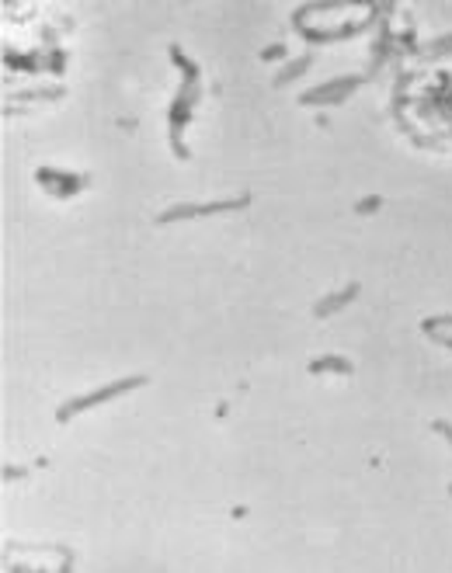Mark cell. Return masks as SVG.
Here are the masks:
<instances>
[{
    "mask_svg": "<svg viewBox=\"0 0 452 573\" xmlns=\"http://www.w3.org/2000/svg\"><path fill=\"white\" fill-rule=\"evenodd\" d=\"M358 84H362V77H341V80H330V84H323L321 91H310V94H303V101L306 104H317V101H345V97L355 91Z\"/></svg>",
    "mask_w": 452,
    "mask_h": 573,
    "instance_id": "cell-3",
    "label": "cell"
},
{
    "mask_svg": "<svg viewBox=\"0 0 452 573\" xmlns=\"http://www.w3.org/2000/svg\"><path fill=\"white\" fill-rule=\"evenodd\" d=\"M310 63H313V56H310V53H306V56H299V63H289L282 73H279V77H275V87H286V84H289V80H296L299 73H306V70H310Z\"/></svg>",
    "mask_w": 452,
    "mask_h": 573,
    "instance_id": "cell-7",
    "label": "cell"
},
{
    "mask_svg": "<svg viewBox=\"0 0 452 573\" xmlns=\"http://www.w3.org/2000/svg\"><path fill=\"white\" fill-rule=\"evenodd\" d=\"M446 49H452V38H442V42L431 45V53H446Z\"/></svg>",
    "mask_w": 452,
    "mask_h": 573,
    "instance_id": "cell-10",
    "label": "cell"
},
{
    "mask_svg": "<svg viewBox=\"0 0 452 573\" xmlns=\"http://www.w3.org/2000/svg\"><path fill=\"white\" fill-rule=\"evenodd\" d=\"M282 56H286V45H271V49L261 53V60H268V63H275V60H282Z\"/></svg>",
    "mask_w": 452,
    "mask_h": 573,
    "instance_id": "cell-8",
    "label": "cell"
},
{
    "mask_svg": "<svg viewBox=\"0 0 452 573\" xmlns=\"http://www.w3.org/2000/svg\"><path fill=\"white\" fill-rule=\"evenodd\" d=\"M247 205V198H230V202H205V205H174L161 216V223H174V219H195V216H212V212H230Z\"/></svg>",
    "mask_w": 452,
    "mask_h": 573,
    "instance_id": "cell-2",
    "label": "cell"
},
{
    "mask_svg": "<svg viewBox=\"0 0 452 573\" xmlns=\"http://www.w3.org/2000/svg\"><path fill=\"white\" fill-rule=\"evenodd\" d=\"M143 376H136V379H119L112 382V386H104V389H95L91 396H80V400H70L66 407H60V420H70V414H80V410H87V407H95V403H104V400H112V396H119V393H126V389H136V386H143Z\"/></svg>",
    "mask_w": 452,
    "mask_h": 573,
    "instance_id": "cell-1",
    "label": "cell"
},
{
    "mask_svg": "<svg viewBox=\"0 0 452 573\" xmlns=\"http://www.w3.org/2000/svg\"><path fill=\"white\" fill-rule=\"evenodd\" d=\"M310 372H341V376H348L352 372V361H345V358H313L310 361Z\"/></svg>",
    "mask_w": 452,
    "mask_h": 573,
    "instance_id": "cell-6",
    "label": "cell"
},
{
    "mask_svg": "<svg viewBox=\"0 0 452 573\" xmlns=\"http://www.w3.org/2000/svg\"><path fill=\"white\" fill-rule=\"evenodd\" d=\"M355 295H358V285H348V288H341L338 295H330V299H321V302H317V317L338 313V310H341V306H348Z\"/></svg>",
    "mask_w": 452,
    "mask_h": 573,
    "instance_id": "cell-5",
    "label": "cell"
},
{
    "mask_svg": "<svg viewBox=\"0 0 452 573\" xmlns=\"http://www.w3.org/2000/svg\"><path fill=\"white\" fill-rule=\"evenodd\" d=\"M35 178H38V185H49L56 198H66L70 191L80 188V181H77L73 174H56V170H49V167H42V170H38Z\"/></svg>",
    "mask_w": 452,
    "mask_h": 573,
    "instance_id": "cell-4",
    "label": "cell"
},
{
    "mask_svg": "<svg viewBox=\"0 0 452 573\" xmlns=\"http://www.w3.org/2000/svg\"><path fill=\"white\" fill-rule=\"evenodd\" d=\"M376 205H380V198H365V202H362V205H358V212H372V209H376Z\"/></svg>",
    "mask_w": 452,
    "mask_h": 573,
    "instance_id": "cell-9",
    "label": "cell"
}]
</instances>
